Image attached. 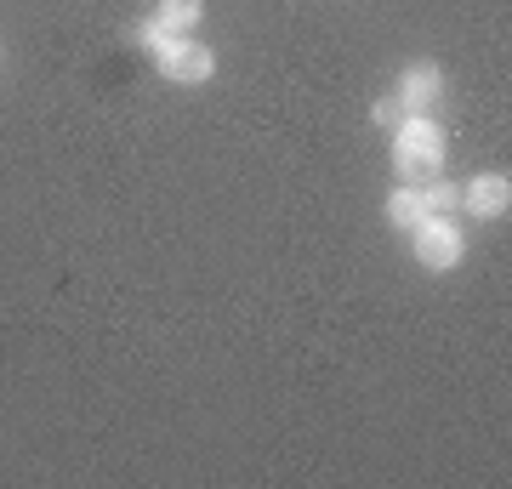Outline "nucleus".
Masks as SVG:
<instances>
[{"label":"nucleus","instance_id":"1","mask_svg":"<svg viewBox=\"0 0 512 489\" xmlns=\"http://www.w3.org/2000/svg\"><path fill=\"white\" fill-rule=\"evenodd\" d=\"M393 171L399 182H433L444 171V126L433 114H404L393 126Z\"/></svg>","mask_w":512,"mask_h":489},{"label":"nucleus","instance_id":"2","mask_svg":"<svg viewBox=\"0 0 512 489\" xmlns=\"http://www.w3.org/2000/svg\"><path fill=\"white\" fill-rule=\"evenodd\" d=\"M410 251L427 273H450L467 256V234L456 228V217H421L410 228Z\"/></svg>","mask_w":512,"mask_h":489},{"label":"nucleus","instance_id":"3","mask_svg":"<svg viewBox=\"0 0 512 489\" xmlns=\"http://www.w3.org/2000/svg\"><path fill=\"white\" fill-rule=\"evenodd\" d=\"M154 69H160L171 86H205V80L217 74V52L194 35H171L160 52H154Z\"/></svg>","mask_w":512,"mask_h":489},{"label":"nucleus","instance_id":"4","mask_svg":"<svg viewBox=\"0 0 512 489\" xmlns=\"http://www.w3.org/2000/svg\"><path fill=\"white\" fill-rule=\"evenodd\" d=\"M461 211H467V217H484V222L507 217L512 211V177L507 171H478V177H467L461 182Z\"/></svg>","mask_w":512,"mask_h":489},{"label":"nucleus","instance_id":"5","mask_svg":"<svg viewBox=\"0 0 512 489\" xmlns=\"http://www.w3.org/2000/svg\"><path fill=\"white\" fill-rule=\"evenodd\" d=\"M393 97L404 103V114H427L433 103L444 97V63H433V57H421V63H410V69L399 74V86H393Z\"/></svg>","mask_w":512,"mask_h":489},{"label":"nucleus","instance_id":"6","mask_svg":"<svg viewBox=\"0 0 512 489\" xmlns=\"http://www.w3.org/2000/svg\"><path fill=\"white\" fill-rule=\"evenodd\" d=\"M421 217H427V200H421V188H416V182H399V188L387 194V222L410 234V228H416Z\"/></svg>","mask_w":512,"mask_h":489},{"label":"nucleus","instance_id":"7","mask_svg":"<svg viewBox=\"0 0 512 489\" xmlns=\"http://www.w3.org/2000/svg\"><path fill=\"white\" fill-rule=\"evenodd\" d=\"M154 18H160L171 35H194V23L205 18V0H160Z\"/></svg>","mask_w":512,"mask_h":489},{"label":"nucleus","instance_id":"8","mask_svg":"<svg viewBox=\"0 0 512 489\" xmlns=\"http://www.w3.org/2000/svg\"><path fill=\"white\" fill-rule=\"evenodd\" d=\"M421 200H427V217H456L461 188L456 182H444V177H433V182H421Z\"/></svg>","mask_w":512,"mask_h":489},{"label":"nucleus","instance_id":"9","mask_svg":"<svg viewBox=\"0 0 512 489\" xmlns=\"http://www.w3.org/2000/svg\"><path fill=\"white\" fill-rule=\"evenodd\" d=\"M131 40H137V46H143L148 57H154V52H160V46H165V40H171V29H165L160 18H143V23H137V29H131Z\"/></svg>","mask_w":512,"mask_h":489},{"label":"nucleus","instance_id":"10","mask_svg":"<svg viewBox=\"0 0 512 489\" xmlns=\"http://www.w3.org/2000/svg\"><path fill=\"white\" fill-rule=\"evenodd\" d=\"M370 120H376V126H387V131H393V126H399V120H404V103H399V97H382V103L370 109Z\"/></svg>","mask_w":512,"mask_h":489}]
</instances>
